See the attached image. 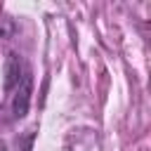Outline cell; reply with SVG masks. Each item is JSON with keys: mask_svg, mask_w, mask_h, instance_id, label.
Instances as JSON below:
<instances>
[{"mask_svg": "<svg viewBox=\"0 0 151 151\" xmlns=\"http://www.w3.org/2000/svg\"><path fill=\"white\" fill-rule=\"evenodd\" d=\"M12 33H14V24L9 19H0V35L2 38H9Z\"/></svg>", "mask_w": 151, "mask_h": 151, "instance_id": "3", "label": "cell"}, {"mask_svg": "<svg viewBox=\"0 0 151 151\" xmlns=\"http://www.w3.org/2000/svg\"><path fill=\"white\" fill-rule=\"evenodd\" d=\"M28 101H31V76L24 73L21 83L17 85V94L12 99V113H14V118H24L26 116Z\"/></svg>", "mask_w": 151, "mask_h": 151, "instance_id": "1", "label": "cell"}, {"mask_svg": "<svg viewBox=\"0 0 151 151\" xmlns=\"http://www.w3.org/2000/svg\"><path fill=\"white\" fill-rule=\"evenodd\" d=\"M21 59H19V54H9L7 57V64H5V90H12V87H17L19 83H21Z\"/></svg>", "mask_w": 151, "mask_h": 151, "instance_id": "2", "label": "cell"}]
</instances>
